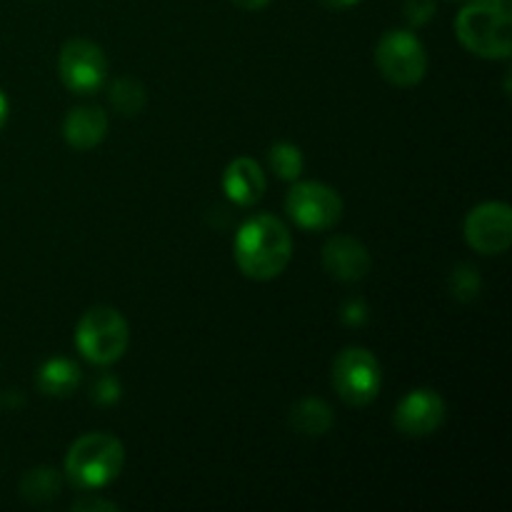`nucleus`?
Listing matches in <instances>:
<instances>
[{"label":"nucleus","mask_w":512,"mask_h":512,"mask_svg":"<svg viewBox=\"0 0 512 512\" xmlns=\"http://www.w3.org/2000/svg\"><path fill=\"white\" fill-rule=\"evenodd\" d=\"M235 263L250 280H275L293 258V235L280 218L268 213L253 215L235 233Z\"/></svg>","instance_id":"obj_1"},{"label":"nucleus","mask_w":512,"mask_h":512,"mask_svg":"<svg viewBox=\"0 0 512 512\" xmlns=\"http://www.w3.org/2000/svg\"><path fill=\"white\" fill-rule=\"evenodd\" d=\"M8 115H10V103L8 98H5L3 90H0V130H3L5 123H8Z\"/></svg>","instance_id":"obj_25"},{"label":"nucleus","mask_w":512,"mask_h":512,"mask_svg":"<svg viewBox=\"0 0 512 512\" xmlns=\"http://www.w3.org/2000/svg\"><path fill=\"white\" fill-rule=\"evenodd\" d=\"M83 383V370L68 358H50L38 370V390L48 398H70Z\"/></svg>","instance_id":"obj_14"},{"label":"nucleus","mask_w":512,"mask_h":512,"mask_svg":"<svg viewBox=\"0 0 512 512\" xmlns=\"http://www.w3.org/2000/svg\"><path fill=\"white\" fill-rule=\"evenodd\" d=\"M63 490V478L53 468H35L28 470L20 480V495L33 505H45L55 500Z\"/></svg>","instance_id":"obj_16"},{"label":"nucleus","mask_w":512,"mask_h":512,"mask_svg":"<svg viewBox=\"0 0 512 512\" xmlns=\"http://www.w3.org/2000/svg\"><path fill=\"white\" fill-rule=\"evenodd\" d=\"M330 383L335 393L350 408H365L373 403L383 388V370H380L378 358L368 348H350L340 350L333 360L330 370Z\"/></svg>","instance_id":"obj_5"},{"label":"nucleus","mask_w":512,"mask_h":512,"mask_svg":"<svg viewBox=\"0 0 512 512\" xmlns=\"http://www.w3.org/2000/svg\"><path fill=\"white\" fill-rule=\"evenodd\" d=\"M435 10H438L435 0H405L403 5L405 20H408L413 28H423V25H428L430 20L435 18Z\"/></svg>","instance_id":"obj_20"},{"label":"nucleus","mask_w":512,"mask_h":512,"mask_svg":"<svg viewBox=\"0 0 512 512\" xmlns=\"http://www.w3.org/2000/svg\"><path fill=\"white\" fill-rule=\"evenodd\" d=\"M323 268L330 278L340 283H358L368 278L373 268L368 248L353 235H335L323 248Z\"/></svg>","instance_id":"obj_11"},{"label":"nucleus","mask_w":512,"mask_h":512,"mask_svg":"<svg viewBox=\"0 0 512 512\" xmlns=\"http://www.w3.org/2000/svg\"><path fill=\"white\" fill-rule=\"evenodd\" d=\"M58 73L65 88L75 95H93L108 80V58L103 48L88 38H70L60 48Z\"/></svg>","instance_id":"obj_8"},{"label":"nucleus","mask_w":512,"mask_h":512,"mask_svg":"<svg viewBox=\"0 0 512 512\" xmlns=\"http://www.w3.org/2000/svg\"><path fill=\"white\" fill-rule=\"evenodd\" d=\"M343 198L338 190L318 180H295L285 195V213L298 228L308 233H323L335 228L343 218Z\"/></svg>","instance_id":"obj_7"},{"label":"nucleus","mask_w":512,"mask_h":512,"mask_svg":"<svg viewBox=\"0 0 512 512\" xmlns=\"http://www.w3.org/2000/svg\"><path fill=\"white\" fill-rule=\"evenodd\" d=\"M128 343V320L110 305H95V308L85 310L75 328V345H78L80 355L100 368L118 363L128 350Z\"/></svg>","instance_id":"obj_4"},{"label":"nucleus","mask_w":512,"mask_h":512,"mask_svg":"<svg viewBox=\"0 0 512 512\" xmlns=\"http://www.w3.org/2000/svg\"><path fill=\"white\" fill-rule=\"evenodd\" d=\"M73 510L78 512H93V510H103V512H113V510H120V505L110 503V500H100V498H93L90 493H85L83 498L75 500L73 503Z\"/></svg>","instance_id":"obj_22"},{"label":"nucleus","mask_w":512,"mask_h":512,"mask_svg":"<svg viewBox=\"0 0 512 512\" xmlns=\"http://www.w3.org/2000/svg\"><path fill=\"white\" fill-rule=\"evenodd\" d=\"M108 113L100 105H78L63 120V138L73 150H93L108 135Z\"/></svg>","instance_id":"obj_13"},{"label":"nucleus","mask_w":512,"mask_h":512,"mask_svg":"<svg viewBox=\"0 0 512 512\" xmlns=\"http://www.w3.org/2000/svg\"><path fill=\"white\" fill-rule=\"evenodd\" d=\"M320 3L330 10H348V8H355L360 0H320Z\"/></svg>","instance_id":"obj_23"},{"label":"nucleus","mask_w":512,"mask_h":512,"mask_svg":"<svg viewBox=\"0 0 512 512\" xmlns=\"http://www.w3.org/2000/svg\"><path fill=\"white\" fill-rule=\"evenodd\" d=\"M465 50L485 60H508L512 53V0H470L455 20Z\"/></svg>","instance_id":"obj_2"},{"label":"nucleus","mask_w":512,"mask_h":512,"mask_svg":"<svg viewBox=\"0 0 512 512\" xmlns=\"http://www.w3.org/2000/svg\"><path fill=\"white\" fill-rule=\"evenodd\" d=\"M145 88L135 78H118L110 88V105L125 118H133L145 108Z\"/></svg>","instance_id":"obj_18"},{"label":"nucleus","mask_w":512,"mask_h":512,"mask_svg":"<svg viewBox=\"0 0 512 512\" xmlns=\"http://www.w3.org/2000/svg\"><path fill=\"white\" fill-rule=\"evenodd\" d=\"M235 5H240V8L245 10H263L265 5H270L273 0H233Z\"/></svg>","instance_id":"obj_24"},{"label":"nucleus","mask_w":512,"mask_h":512,"mask_svg":"<svg viewBox=\"0 0 512 512\" xmlns=\"http://www.w3.org/2000/svg\"><path fill=\"white\" fill-rule=\"evenodd\" d=\"M120 383L113 375H100L93 385V400L98 405H115L120 400Z\"/></svg>","instance_id":"obj_21"},{"label":"nucleus","mask_w":512,"mask_h":512,"mask_svg":"<svg viewBox=\"0 0 512 512\" xmlns=\"http://www.w3.org/2000/svg\"><path fill=\"white\" fill-rule=\"evenodd\" d=\"M375 65L395 88H413L428 75V53L413 30H388L375 48Z\"/></svg>","instance_id":"obj_6"},{"label":"nucleus","mask_w":512,"mask_h":512,"mask_svg":"<svg viewBox=\"0 0 512 512\" xmlns=\"http://www.w3.org/2000/svg\"><path fill=\"white\" fill-rule=\"evenodd\" d=\"M268 165L280 180L295 183V180L303 175V168H305L303 150L293 143H275L273 148L268 150Z\"/></svg>","instance_id":"obj_17"},{"label":"nucleus","mask_w":512,"mask_h":512,"mask_svg":"<svg viewBox=\"0 0 512 512\" xmlns=\"http://www.w3.org/2000/svg\"><path fill=\"white\" fill-rule=\"evenodd\" d=\"M333 425V410L320 398H303L290 408V428L305 438H323Z\"/></svg>","instance_id":"obj_15"},{"label":"nucleus","mask_w":512,"mask_h":512,"mask_svg":"<svg viewBox=\"0 0 512 512\" xmlns=\"http://www.w3.org/2000/svg\"><path fill=\"white\" fill-rule=\"evenodd\" d=\"M445 415H448V405H445L443 395L438 390L418 388L410 390L400 400L393 413V423L405 438H428L443 428Z\"/></svg>","instance_id":"obj_10"},{"label":"nucleus","mask_w":512,"mask_h":512,"mask_svg":"<svg viewBox=\"0 0 512 512\" xmlns=\"http://www.w3.org/2000/svg\"><path fill=\"white\" fill-rule=\"evenodd\" d=\"M125 465V448L115 435H80L65 455V478L80 493H95L115 483Z\"/></svg>","instance_id":"obj_3"},{"label":"nucleus","mask_w":512,"mask_h":512,"mask_svg":"<svg viewBox=\"0 0 512 512\" xmlns=\"http://www.w3.org/2000/svg\"><path fill=\"white\" fill-rule=\"evenodd\" d=\"M450 288H453L455 298L463 300V303H470V300L478 298L480 288H483L478 268H473V265H460V268H455L453 275H450Z\"/></svg>","instance_id":"obj_19"},{"label":"nucleus","mask_w":512,"mask_h":512,"mask_svg":"<svg viewBox=\"0 0 512 512\" xmlns=\"http://www.w3.org/2000/svg\"><path fill=\"white\" fill-rule=\"evenodd\" d=\"M223 190L240 208H250V205L260 203L265 190H268L263 165L253 158H245V155L235 158L223 173Z\"/></svg>","instance_id":"obj_12"},{"label":"nucleus","mask_w":512,"mask_h":512,"mask_svg":"<svg viewBox=\"0 0 512 512\" xmlns=\"http://www.w3.org/2000/svg\"><path fill=\"white\" fill-rule=\"evenodd\" d=\"M465 243L480 255H503L512 245V210L508 203L490 200L475 205L463 225Z\"/></svg>","instance_id":"obj_9"}]
</instances>
